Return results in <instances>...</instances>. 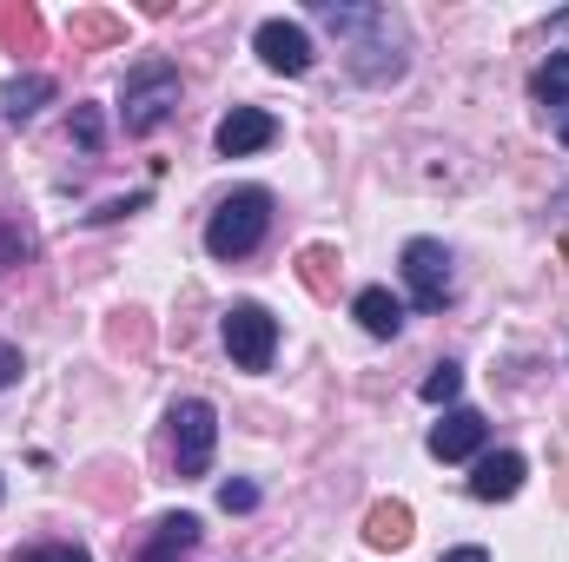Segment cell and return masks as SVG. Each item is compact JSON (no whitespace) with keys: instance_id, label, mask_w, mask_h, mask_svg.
<instances>
[{"instance_id":"ba28073f","label":"cell","mask_w":569,"mask_h":562,"mask_svg":"<svg viewBox=\"0 0 569 562\" xmlns=\"http://www.w3.org/2000/svg\"><path fill=\"white\" fill-rule=\"evenodd\" d=\"M272 140H279V120H272L266 107H232V113L219 120V133H212V145H219L226 159H246V152H266Z\"/></svg>"},{"instance_id":"484cf974","label":"cell","mask_w":569,"mask_h":562,"mask_svg":"<svg viewBox=\"0 0 569 562\" xmlns=\"http://www.w3.org/2000/svg\"><path fill=\"white\" fill-rule=\"evenodd\" d=\"M13 378H20V351H13V344H7V338H0V391H7V384H13Z\"/></svg>"},{"instance_id":"9a60e30c","label":"cell","mask_w":569,"mask_h":562,"mask_svg":"<svg viewBox=\"0 0 569 562\" xmlns=\"http://www.w3.org/2000/svg\"><path fill=\"white\" fill-rule=\"evenodd\" d=\"M67 33H73V47H113V40H127V20L120 13H100V7H80L67 20Z\"/></svg>"},{"instance_id":"d4e9b609","label":"cell","mask_w":569,"mask_h":562,"mask_svg":"<svg viewBox=\"0 0 569 562\" xmlns=\"http://www.w3.org/2000/svg\"><path fill=\"white\" fill-rule=\"evenodd\" d=\"M140 205H146V192H133V199H107L93 219H127V212H140Z\"/></svg>"},{"instance_id":"ac0fdd59","label":"cell","mask_w":569,"mask_h":562,"mask_svg":"<svg viewBox=\"0 0 569 562\" xmlns=\"http://www.w3.org/2000/svg\"><path fill=\"white\" fill-rule=\"evenodd\" d=\"M530 100H537V107H569V53H550V60L530 73Z\"/></svg>"},{"instance_id":"603a6c76","label":"cell","mask_w":569,"mask_h":562,"mask_svg":"<svg viewBox=\"0 0 569 562\" xmlns=\"http://www.w3.org/2000/svg\"><path fill=\"white\" fill-rule=\"evenodd\" d=\"M73 140L87 145V152H100V113H93V107H80V113H73Z\"/></svg>"},{"instance_id":"7c38bea8","label":"cell","mask_w":569,"mask_h":562,"mask_svg":"<svg viewBox=\"0 0 569 562\" xmlns=\"http://www.w3.org/2000/svg\"><path fill=\"white\" fill-rule=\"evenodd\" d=\"M199 550V516H159V530H152V543L140 550V562H186Z\"/></svg>"},{"instance_id":"5bb4252c","label":"cell","mask_w":569,"mask_h":562,"mask_svg":"<svg viewBox=\"0 0 569 562\" xmlns=\"http://www.w3.org/2000/svg\"><path fill=\"white\" fill-rule=\"evenodd\" d=\"M365 543L371 550H405L411 543V503H371V516H365Z\"/></svg>"},{"instance_id":"52a82bcc","label":"cell","mask_w":569,"mask_h":562,"mask_svg":"<svg viewBox=\"0 0 569 562\" xmlns=\"http://www.w3.org/2000/svg\"><path fill=\"white\" fill-rule=\"evenodd\" d=\"M252 47H259V60H266L272 73H284V80L311 73V33H305L298 20H259Z\"/></svg>"},{"instance_id":"e0dca14e","label":"cell","mask_w":569,"mask_h":562,"mask_svg":"<svg viewBox=\"0 0 569 562\" xmlns=\"http://www.w3.org/2000/svg\"><path fill=\"white\" fill-rule=\"evenodd\" d=\"M298 279H305L311 298H331V291H338V252H331V245H305V252H298Z\"/></svg>"},{"instance_id":"9c48e42d","label":"cell","mask_w":569,"mask_h":562,"mask_svg":"<svg viewBox=\"0 0 569 562\" xmlns=\"http://www.w3.org/2000/svg\"><path fill=\"white\" fill-rule=\"evenodd\" d=\"M483 450V418L477 411H443V423H430V456L437 463H463Z\"/></svg>"},{"instance_id":"44dd1931","label":"cell","mask_w":569,"mask_h":562,"mask_svg":"<svg viewBox=\"0 0 569 562\" xmlns=\"http://www.w3.org/2000/svg\"><path fill=\"white\" fill-rule=\"evenodd\" d=\"M219 510H259V490L252 483H219Z\"/></svg>"},{"instance_id":"4fadbf2b","label":"cell","mask_w":569,"mask_h":562,"mask_svg":"<svg viewBox=\"0 0 569 562\" xmlns=\"http://www.w3.org/2000/svg\"><path fill=\"white\" fill-rule=\"evenodd\" d=\"M351 318H358L371 338H398V331H405V304H398L385 284H365V291L351 298Z\"/></svg>"},{"instance_id":"d6986e66","label":"cell","mask_w":569,"mask_h":562,"mask_svg":"<svg viewBox=\"0 0 569 562\" xmlns=\"http://www.w3.org/2000/svg\"><path fill=\"white\" fill-rule=\"evenodd\" d=\"M457 391H463V371L457 364H437L425 378V404H457Z\"/></svg>"},{"instance_id":"6da1fadb","label":"cell","mask_w":569,"mask_h":562,"mask_svg":"<svg viewBox=\"0 0 569 562\" xmlns=\"http://www.w3.org/2000/svg\"><path fill=\"white\" fill-rule=\"evenodd\" d=\"M331 33H345L351 47V73L365 87H391L405 80V20L391 7H351V0H318L311 7Z\"/></svg>"},{"instance_id":"30bf717a","label":"cell","mask_w":569,"mask_h":562,"mask_svg":"<svg viewBox=\"0 0 569 562\" xmlns=\"http://www.w3.org/2000/svg\"><path fill=\"white\" fill-rule=\"evenodd\" d=\"M517 490H523V456L517 450H490L477 463V476H470V496L477 503H510Z\"/></svg>"},{"instance_id":"cb8c5ba5","label":"cell","mask_w":569,"mask_h":562,"mask_svg":"<svg viewBox=\"0 0 569 562\" xmlns=\"http://www.w3.org/2000/svg\"><path fill=\"white\" fill-rule=\"evenodd\" d=\"M113 344H133V351H146V324H140V311H127V318L113 324Z\"/></svg>"},{"instance_id":"8992f818","label":"cell","mask_w":569,"mask_h":562,"mask_svg":"<svg viewBox=\"0 0 569 562\" xmlns=\"http://www.w3.org/2000/svg\"><path fill=\"white\" fill-rule=\"evenodd\" d=\"M405 284H411L418 311H443V304L457 298L450 245H443V239H411V245H405Z\"/></svg>"},{"instance_id":"83f0119b","label":"cell","mask_w":569,"mask_h":562,"mask_svg":"<svg viewBox=\"0 0 569 562\" xmlns=\"http://www.w3.org/2000/svg\"><path fill=\"white\" fill-rule=\"evenodd\" d=\"M563 145H569V120H563Z\"/></svg>"},{"instance_id":"ffe728a7","label":"cell","mask_w":569,"mask_h":562,"mask_svg":"<svg viewBox=\"0 0 569 562\" xmlns=\"http://www.w3.org/2000/svg\"><path fill=\"white\" fill-rule=\"evenodd\" d=\"M13 562H93L80 543H33V550H13Z\"/></svg>"},{"instance_id":"7402d4cb","label":"cell","mask_w":569,"mask_h":562,"mask_svg":"<svg viewBox=\"0 0 569 562\" xmlns=\"http://www.w3.org/2000/svg\"><path fill=\"white\" fill-rule=\"evenodd\" d=\"M27 252H33V245H27V232H13V225L0 219V265H20Z\"/></svg>"},{"instance_id":"4316f807","label":"cell","mask_w":569,"mask_h":562,"mask_svg":"<svg viewBox=\"0 0 569 562\" xmlns=\"http://www.w3.org/2000/svg\"><path fill=\"white\" fill-rule=\"evenodd\" d=\"M443 562H490V550H450Z\"/></svg>"},{"instance_id":"2e32d148","label":"cell","mask_w":569,"mask_h":562,"mask_svg":"<svg viewBox=\"0 0 569 562\" xmlns=\"http://www.w3.org/2000/svg\"><path fill=\"white\" fill-rule=\"evenodd\" d=\"M47 100H53V80H47V73H20V80L7 87V120H13V127H27Z\"/></svg>"},{"instance_id":"5b68a950","label":"cell","mask_w":569,"mask_h":562,"mask_svg":"<svg viewBox=\"0 0 569 562\" xmlns=\"http://www.w3.org/2000/svg\"><path fill=\"white\" fill-rule=\"evenodd\" d=\"M226 351L239 371H272V351H279V318L266 304H232L226 311Z\"/></svg>"},{"instance_id":"7a4b0ae2","label":"cell","mask_w":569,"mask_h":562,"mask_svg":"<svg viewBox=\"0 0 569 562\" xmlns=\"http://www.w3.org/2000/svg\"><path fill=\"white\" fill-rule=\"evenodd\" d=\"M272 232V192L266 185H239L232 199H219V212L206 219V252L212 259H252Z\"/></svg>"},{"instance_id":"3957f363","label":"cell","mask_w":569,"mask_h":562,"mask_svg":"<svg viewBox=\"0 0 569 562\" xmlns=\"http://www.w3.org/2000/svg\"><path fill=\"white\" fill-rule=\"evenodd\" d=\"M172 113H179V73H172L166 60L133 67L127 87H120V127H127V133H159Z\"/></svg>"},{"instance_id":"8fae6325","label":"cell","mask_w":569,"mask_h":562,"mask_svg":"<svg viewBox=\"0 0 569 562\" xmlns=\"http://www.w3.org/2000/svg\"><path fill=\"white\" fill-rule=\"evenodd\" d=\"M40 40H47L40 7L33 0H0V47L7 53H40Z\"/></svg>"},{"instance_id":"277c9868","label":"cell","mask_w":569,"mask_h":562,"mask_svg":"<svg viewBox=\"0 0 569 562\" xmlns=\"http://www.w3.org/2000/svg\"><path fill=\"white\" fill-rule=\"evenodd\" d=\"M166 423H172V470H179V476H206L212 443H219V411H212L206 398H179Z\"/></svg>"}]
</instances>
